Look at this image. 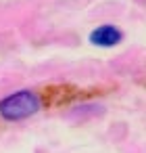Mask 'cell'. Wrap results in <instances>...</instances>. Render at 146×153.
Returning a JSON list of instances; mask_svg holds the SVG:
<instances>
[{"label": "cell", "instance_id": "cell-1", "mask_svg": "<svg viewBox=\"0 0 146 153\" xmlns=\"http://www.w3.org/2000/svg\"><path fill=\"white\" fill-rule=\"evenodd\" d=\"M40 109V99L32 90H19L0 101V115L9 122H19Z\"/></svg>", "mask_w": 146, "mask_h": 153}, {"label": "cell", "instance_id": "cell-2", "mask_svg": "<svg viewBox=\"0 0 146 153\" xmlns=\"http://www.w3.org/2000/svg\"><path fill=\"white\" fill-rule=\"evenodd\" d=\"M121 38H123V34H121L115 25H111V23L100 25V27H96V30L90 34V42H92L94 46H102V48L117 46V44L121 42Z\"/></svg>", "mask_w": 146, "mask_h": 153}]
</instances>
